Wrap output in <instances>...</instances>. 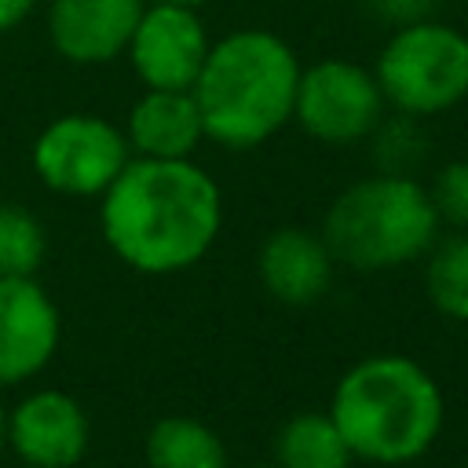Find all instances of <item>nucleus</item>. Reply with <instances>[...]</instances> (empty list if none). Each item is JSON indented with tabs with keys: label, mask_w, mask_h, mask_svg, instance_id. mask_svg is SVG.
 <instances>
[{
	"label": "nucleus",
	"mask_w": 468,
	"mask_h": 468,
	"mask_svg": "<svg viewBox=\"0 0 468 468\" xmlns=\"http://www.w3.org/2000/svg\"><path fill=\"white\" fill-rule=\"evenodd\" d=\"M146 4H183V7H201L205 0H146Z\"/></svg>",
	"instance_id": "obj_23"
},
{
	"label": "nucleus",
	"mask_w": 468,
	"mask_h": 468,
	"mask_svg": "<svg viewBox=\"0 0 468 468\" xmlns=\"http://www.w3.org/2000/svg\"><path fill=\"white\" fill-rule=\"evenodd\" d=\"M29 161L48 190L66 197H99L132 161V146L124 128L95 113H66L44 124L33 139Z\"/></svg>",
	"instance_id": "obj_6"
},
{
	"label": "nucleus",
	"mask_w": 468,
	"mask_h": 468,
	"mask_svg": "<svg viewBox=\"0 0 468 468\" xmlns=\"http://www.w3.org/2000/svg\"><path fill=\"white\" fill-rule=\"evenodd\" d=\"M146 0H51V48L73 66H102L124 55Z\"/></svg>",
	"instance_id": "obj_11"
},
{
	"label": "nucleus",
	"mask_w": 468,
	"mask_h": 468,
	"mask_svg": "<svg viewBox=\"0 0 468 468\" xmlns=\"http://www.w3.org/2000/svg\"><path fill=\"white\" fill-rule=\"evenodd\" d=\"M150 468H227L223 439L194 417H161L146 431Z\"/></svg>",
	"instance_id": "obj_14"
},
{
	"label": "nucleus",
	"mask_w": 468,
	"mask_h": 468,
	"mask_svg": "<svg viewBox=\"0 0 468 468\" xmlns=\"http://www.w3.org/2000/svg\"><path fill=\"white\" fill-rule=\"evenodd\" d=\"M333 252L322 241V234L300 230V227H282L267 234L260 245V282L263 289L292 307L314 303L329 292L333 285Z\"/></svg>",
	"instance_id": "obj_12"
},
{
	"label": "nucleus",
	"mask_w": 468,
	"mask_h": 468,
	"mask_svg": "<svg viewBox=\"0 0 468 468\" xmlns=\"http://www.w3.org/2000/svg\"><path fill=\"white\" fill-rule=\"evenodd\" d=\"M58 307L37 278H0V388L37 377L58 347Z\"/></svg>",
	"instance_id": "obj_9"
},
{
	"label": "nucleus",
	"mask_w": 468,
	"mask_h": 468,
	"mask_svg": "<svg viewBox=\"0 0 468 468\" xmlns=\"http://www.w3.org/2000/svg\"><path fill=\"white\" fill-rule=\"evenodd\" d=\"M413 121L417 117H406L402 113V121H395V124H377V157H380V165H384V172H406L410 176V165L424 154V143H420V135H417V128H413Z\"/></svg>",
	"instance_id": "obj_19"
},
{
	"label": "nucleus",
	"mask_w": 468,
	"mask_h": 468,
	"mask_svg": "<svg viewBox=\"0 0 468 468\" xmlns=\"http://www.w3.org/2000/svg\"><path fill=\"white\" fill-rule=\"evenodd\" d=\"M369 11L388 22V26H402V22H417V18H428L442 0H366Z\"/></svg>",
	"instance_id": "obj_20"
},
{
	"label": "nucleus",
	"mask_w": 468,
	"mask_h": 468,
	"mask_svg": "<svg viewBox=\"0 0 468 468\" xmlns=\"http://www.w3.org/2000/svg\"><path fill=\"white\" fill-rule=\"evenodd\" d=\"M329 417L355 457L406 464L435 442L442 428V395L420 362L406 355H373L336 380Z\"/></svg>",
	"instance_id": "obj_3"
},
{
	"label": "nucleus",
	"mask_w": 468,
	"mask_h": 468,
	"mask_svg": "<svg viewBox=\"0 0 468 468\" xmlns=\"http://www.w3.org/2000/svg\"><path fill=\"white\" fill-rule=\"evenodd\" d=\"M124 139L135 157H194L205 139L201 110L194 91L176 88H146L124 121Z\"/></svg>",
	"instance_id": "obj_13"
},
{
	"label": "nucleus",
	"mask_w": 468,
	"mask_h": 468,
	"mask_svg": "<svg viewBox=\"0 0 468 468\" xmlns=\"http://www.w3.org/2000/svg\"><path fill=\"white\" fill-rule=\"evenodd\" d=\"M300 58L271 29H234L212 40L194 80L205 139L223 150H252L292 121Z\"/></svg>",
	"instance_id": "obj_2"
},
{
	"label": "nucleus",
	"mask_w": 468,
	"mask_h": 468,
	"mask_svg": "<svg viewBox=\"0 0 468 468\" xmlns=\"http://www.w3.org/2000/svg\"><path fill=\"white\" fill-rule=\"evenodd\" d=\"M439 212L424 183L406 172H380L351 183L325 212L322 241L336 263L355 271H391L435 245Z\"/></svg>",
	"instance_id": "obj_4"
},
{
	"label": "nucleus",
	"mask_w": 468,
	"mask_h": 468,
	"mask_svg": "<svg viewBox=\"0 0 468 468\" xmlns=\"http://www.w3.org/2000/svg\"><path fill=\"white\" fill-rule=\"evenodd\" d=\"M278 468H347L355 461L329 413H296L274 439Z\"/></svg>",
	"instance_id": "obj_15"
},
{
	"label": "nucleus",
	"mask_w": 468,
	"mask_h": 468,
	"mask_svg": "<svg viewBox=\"0 0 468 468\" xmlns=\"http://www.w3.org/2000/svg\"><path fill=\"white\" fill-rule=\"evenodd\" d=\"M428 194H431L439 219H446L453 227H468V157L442 165Z\"/></svg>",
	"instance_id": "obj_18"
},
{
	"label": "nucleus",
	"mask_w": 468,
	"mask_h": 468,
	"mask_svg": "<svg viewBox=\"0 0 468 468\" xmlns=\"http://www.w3.org/2000/svg\"><path fill=\"white\" fill-rule=\"evenodd\" d=\"M384 91L355 58H318L300 69L292 121L329 146H351L377 132L384 117Z\"/></svg>",
	"instance_id": "obj_7"
},
{
	"label": "nucleus",
	"mask_w": 468,
	"mask_h": 468,
	"mask_svg": "<svg viewBox=\"0 0 468 468\" xmlns=\"http://www.w3.org/2000/svg\"><path fill=\"white\" fill-rule=\"evenodd\" d=\"M424 289L439 314L468 322V234H450L431 245L424 263Z\"/></svg>",
	"instance_id": "obj_16"
},
{
	"label": "nucleus",
	"mask_w": 468,
	"mask_h": 468,
	"mask_svg": "<svg viewBox=\"0 0 468 468\" xmlns=\"http://www.w3.org/2000/svg\"><path fill=\"white\" fill-rule=\"evenodd\" d=\"M212 40L197 7L183 4H146L132 40L124 48L143 88H176L190 91Z\"/></svg>",
	"instance_id": "obj_8"
},
{
	"label": "nucleus",
	"mask_w": 468,
	"mask_h": 468,
	"mask_svg": "<svg viewBox=\"0 0 468 468\" xmlns=\"http://www.w3.org/2000/svg\"><path fill=\"white\" fill-rule=\"evenodd\" d=\"M7 446V406L0 402V450Z\"/></svg>",
	"instance_id": "obj_22"
},
{
	"label": "nucleus",
	"mask_w": 468,
	"mask_h": 468,
	"mask_svg": "<svg viewBox=\"0 0 468 468\" xmlns=\"http://www.w3.org/2000/svg\"><path fill=\"white\" fill-rule=\"evenodd\" d=\"M44 249V223L22 205H0V278H33Z\"/></svg>",
	"instance_id": "obj_17"
},
{
	"label": "nucleus",
	"mask_w": 468,
	"mask_h": 468,
	"mask_svg": "<svg viewBox=\"0 0 468 468\" xmlns=\"http://www.w3.org/2000/svg\"><path fill=\"white\" fill-rule=\"evenodd\" d=\"M7 446L29 468H73L88 450V417L66 391H33L7 410Z\"/></svg>",
	"instance_id": "obj_10"
},
{
	"label": "nucleus",
	"mask_w": 468,
	"mask_h": 468,
	"mask_svg": "<svg viewBox=\"0 0 468 468\" xmlns=\"http://www.w3.org/2000/svg\"><path fill=\"white\" fill-rule=\"evenodd\" d=\"M252 468H278V464H252Z\"/></svg>",
	"instance_id": "obj_24"
},
{
	"label": "nucleus",
	"mask_w": 468,
	"mask_h": 468,
	"mask_svg": "<svg viewBox=\"0 0 468 468\" xmlns=\"http://www.w3.org/2000/svg\"><path fill=\"white\" fill-rule=\"evenodd\" d=\"M373 77L384 91V102L399 113H446L468 95V33L431 15L391 26Z\"/></svg>",
	"instance_id": "obj_5"
},
{
	"label": "nucleus",
	"mask_w": 468,
	"mask_h": 468,
	"mask_svg": "<svg viewBox=\"0 0 468 468\" xmlns=\"http://www.w3.org/2000/svg\"><path fill=\"white\" fill-rule=\"evenodd\" d=\"M99 227L121 263L139 274L194 267L223 227V194L190 157H135L99 194Z\"/></svg>",
	"instance_id": "obj_1"
},
{
	"label": "nucleus",
	"mask_w": 468,
	"mask_h": 468,
	"mask_svg": "<svg viewBox=\"0 0 468 468\" xmlns=\"http://www.w3.org/2000/svg\"><path fill=\"white\" fill-rule=\"evenodd\" d=\"M40 0H0V33H11L18 29L33 11H37Z\"/></svg>",
	"instance_id": "obj_21"
}]
</instances>
